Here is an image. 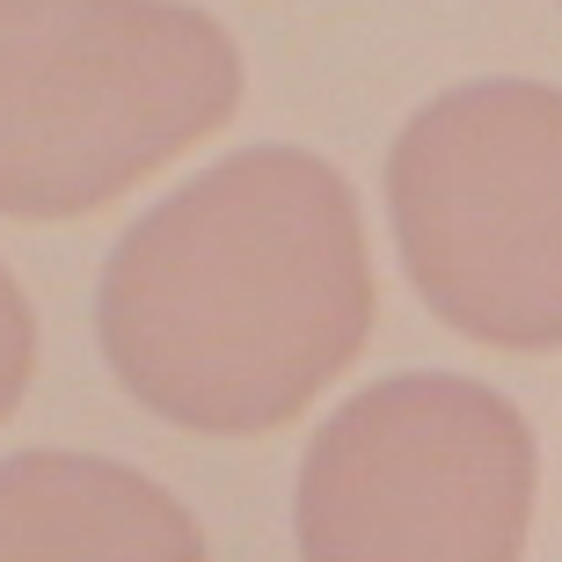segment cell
<instances>
[{
  "label": "cell",
  "instance_id": "cell-5",
  "mask_svg": "<svg viewBox=\"0 0 562 562\" xmlns=\"http://www.w3.org/2000/svg\"><path fill=\"white\" fill-rule=\"evenodd\" d=\"M0 562H205L190 504L110 453L0 460Z\"/></svg>",
  "mask_w": 562,
  "mask_h": 562
},
{
  "label": "cell",
  "instance_id": "cell-4",
  "mask_svg": "<svg viewBox=\"0 0 562 562\" xmlns=\"http://www.w3.org/2000/svg\"><path fill=\"white\" fill-rule=\"evenodd\" d=\"M533 424L468 373H387L307 438L292 490L300 562H519Z\"/></svg>",
  "mask_w": 562,
  "mask_h": 562
},
{
  "label": "cell",
  "instance_id": "cell-6",
  "mask_svg": "<svg viewBox=\"0 0 562 562\" xmlns=\"http://www.w3.org/2000/svg\"><path fill=\"white\" fill-rule=\"evenodd\" d=\"M30 373H37V314H30V292L15 285V271L0 263V424L22 409Z\"/></svg>",
  "mask_w": 562,
  "mask_h": 562
},
{
  "label": "cell",
  "instance_id": "cell-3",
  "mask_svg": "<svg viewBox=\"0 0 562 562\" xmlns=\"http://www.w3.org/2000/svg\"><path fill=\"white\" fill-rule=\"evenodd\" d=\"M387 227L417 300L490 351H562V88L460 81L387 146Z\"/></svg>",
  "mask_w": 562,
  "mask_h": 562
},
{
  "label": "cell",
  "instance_id": "cell-1",
  "mask_svg": "<svg viewBox=\"0 0 562 562\" xmlns=\"http://www.w3.org/2000/svg\"><path fill=\"white\" fill-rule=\"evenodd\" d=\"M373 314V249L344 168L307 146H241L117 234L95 344L161 424L263 438L351 373Z\"/></svg>",
  "mask_w": 562,
  "mask_h": 562
},
{
  "label": "cell",
  "instance_id": "cell-2",
  "mask_svg": "<svg viewBox=\"0 0 562 562\" xmlns=\"http://www.w3.org/2000/svg\"><path fill=\"white\" fill-rule=\"evenodd\" d=\"M241 110V52L183 0H0V220H81Z\"/></svg>",
  "mask_w": 562,
  "mask_h": 562
}]
</instances>
